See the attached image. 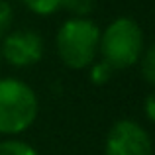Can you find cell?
<instances>
[{"label":"cell","mask_w":155,"mask_h":155,"mask_svg":"<svg viewBox=\"0 0 155 155\" xmlns=\"http://www.w3.org/2000/svg\"><path fill=\"white\" fill-rule=\"evenodd\" d=\"M100 45V28L88 18H69L55 34V49L61 63L69 69H88Z\"/></svg>","instance_id":"6da1fadb"},{"label":"cell","mask_w":155,"mask_h":155,"mask_svg":"<svg viewBox=\"0 0 155 155\" xmlns=\"http://www.w3.org/2000/svg\"><path fill=\"white\" fill-rule=\"evenodd\" d=\"M39 112L35 91L22 79H0V136H20L31 128Z\"/></svg>","instance_id":"7a4b0ae2"},{"label":"cell","mask_w":155,"mask_h":155,"mask_svg":"<svg viewBox=\"0 0 155 155\" xmlns=\"http://www.w3.org/2000/svg\"><path fill=\"white\" fill-rule=\"evenodd\" d=\"M143 49V30L130 16H120L112 20L106 30L100 31L98 53L102 55V61H106L114 71L134 67L140 61Z\"/></svg>","instance_id":"3957f363"},{"label":"cell","mask_w":155,"mask_h":155,"mask_svg":"<svg viewBox=\"0 0 155 155\" xmlns=\"http://www.w3.org/2000/svg\"><path fill=\"white\" fill-rule=\"evenodd\" d=\"M106 155H153V141L147 130L134 120H118L106 134Z\"/></svg>","instance_id":"277c9868"},{"label":"cell","mask_w":155,"mask_h":155,"mask_svg":"<svg viewBox=\"0 0 155 155\" xmlns=\"http://www.w3.org/2000/svg\"><path fill=\"white\" fill-rule=\"evenodd\" d=\"M2 61L14 67H31L43 57V39L35 30H14L2 38L0 45Z\"/></svg>","instance_id":"5b68a950"},{"label":"cell","mask_w":155,"mask_h":155,"mask_svg":"<svg viewBox=\"0 0 155 155\" xmlns=\"http://www.w3.org/2000/svg\"><path fill=\"white\" fill-rule=\"evenodd\" d=\"M22 4L38 16H51L61 8L63 0H22Z\"/></svg>","instance_id":"8992f818"},{"label":"cell","mask_w":155,"mask_h":155,"mask_svg":"<svg viewBox=\"0 0 155 155\" xmlns=\"http://www.w3.org/2000/svg\"><path fill=\"white\" fill-rule=\"evenodd\" d=\"M140 67H141V77L145 79V83L155 87V43L143 49L140 57Z\"/></svg>","instance_id":"52a82bcc"},{"label":"cell","mask_w":155,"mask_h":155,"mask_svg":"<svg viewBox=\"0 0 155 155\" xmlns=\"http://www.w3.org/2000/svg\"><path fill=\"white\" fill-rule=\"evenodd\" d=\"M0 155H39L30 143L22 140H2L0 141Z\"/></svg>","instance_id":"ba28073f"},{"label":"cell","mask_w":155,"mask_h":155,"mask_svg":"<svg viewBox=\"0 0 155 155\" xmlns=\"http://www.w3.org/2000/svg\"><path fill=\"white\" fill-rule=\"evenodd\" d=\"M114 75V69L110 67L106 61H94V63L88 67V79H91L92 84L100 87V84H106Z\"/></svg>","instance_id":"9c48e42d"},{"label":"cell","mask_w":155,"mask_h":155,"mask_svg":"<svg viewBox=\"0 0 155 155\" xmlns=\"http://www.w3.org/2000/svg\"><path fill=\"white\" fill-rule=\"evenodd\" d=\"M61 8H67L71 14H75L73 18H87L94 8V0H63Z\"/></svg>","instance_id":"30bf717a"},{"label":"cell","mask_w":155,"mask_h":155,"mask_svg":"<svg viewBox=\"0 0 155 155\" xmlns=\"http://www.w3.org/2000/svg\"><path fill=\"white\" fill-rule=\"evenodd\" d=\"M12 24H14V8L8 0H0V39L12 31Z\"/></svg>","instance_id":"8fae6325"},{"label":"cell","mask_w":155,"mask_h":155,"mask_svg":"<svg viewBox=\"0 0 155 155\" xmlns=\"http://www.w3.org/2000/svg\"><path fill=\"white\" fill-rule=\"evenodd\" d=\"M143 112H145V118H147L151 124H155V92L145 96L143 100Z\"/></svg>","instance_id":"7c38bea8"},{"label":"cell","mask_w":155,"mask_h":155,"mask_svg":"<svg viewBox=\"0 0 155 155\" xmlns=\"http://www.w3.org/2000/svg\"><path fill=\"white\" fill-rule=\"evenodd\" d=\"M0 63H2V57H0Z\"/></svg>","instance_id":"4fadbf2b"}]
</instances>
